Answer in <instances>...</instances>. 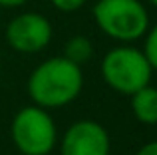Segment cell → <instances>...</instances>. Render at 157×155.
<instances>
[{
  "label": "cell",
  "mask_w": 157,
  "mask_h": 155,
  "mask_svg": "<svg viewBox=\"0 0 157 155\" xmlns=\"http://www.w3.org/2000/svg\"><path fill=\"white\" fill-rule=\"evenodd\" d=\"M12 143L22 155H50L58 143V129L48 109L26 105L10 123Z\"/></svg>",
  "instance_id": "277c9868"
},
{
  "label": "cell",
  "mask_w": 157,
  "mask_h": 155,
  "mask_svg": "<svg viewBox=\"0 0 157 155\" xmlns=\"http://www.w3.org/2000/svg\"><path fill=\"white\" fill-rule=\"evenodd\" d=\"M131 112L139 123L157 125V88L147 84L145 88L131 93Z\"/></svg>",
  "instance_id": "52a82bcc"
},
{
  "label": "cell",
  "mask_w": 157,
  "mask_h": 155,
  "mask_svg": "<svg viewBox=\"0 0 157 155\" xmlns=\"http://www.w3.org/2000/svg\"><path fill=\"white\" fill-rule=\"evenodd\" d=\"M135 155H157V141H149L143 147H139V151Z\"/></svg>",
  "instance_id": "8fae6325"
},
{
  "label": "cell",
  "mask_w": 157,
  "mask_h": 155,
  "mask_svg": "<svg viewBox=\"0 0 157 155\" xmlns=\"http://www.w3.org/2000/svg\"><path fill=\"white\" fill-rule=\"evenodd\" d=\"M111 139L101 123L94 119L74 121L60 141L62 155H109Z\"/></svg>",
  "instance_id": "8992f818"
},
{
  "label": "cell",
  "mask_w": 157,
  "mask_h": 155,
  "mask_svg": "<svg viewBox=\"0 0 157 155\" xmlns=\"http://www.w3.org/2000/svg\"><path fill=\"white\" fill-rule=\"evenodd\" d=\"M100 72L107 88L121 96H131L137 89L145 88L151 84L153 76V68L147 62L143 50L129 44L111 48L101 58Z\"/></svg>",
  "instance_id": "7a4b0ae2"
},
{
  "label": "cell",
  "mask_w": 157,
  "mask_h": 155,
  "mask_svg": "<svg viewBox=\"0 0 157 155\" xmlns=\"http://www.w3.org/2000/svg\"><path fill=\"white\" fill-rule=\"evenodd\" d=\"M149 4H151V6H155V8H157V0H149Z\"/></svg>",
  "instance_id": "4fadbf2b"
},
{
  "label": "cell",
  "mask_w": 157,
  "mask_h": 155,
  "mask_svg": "<svg viewBox=\"0 0 157 155\" xmlns=\"http://www.w3.org/2000/svg\"><path fill=\"white\" fill-rule=\"evenodd\" d=\"M88 0H52V6L60 12H76L80 10Z\"/></svg>",
  "instance_id": "30bf717a"
},
{
  "label": "cell",
  "mask_w": 157,
  "mask_h": 155,
  "mask_svg": "<svg viewBox=\"0 0 157 155\" xmlns=\"http://www.w3.org/2000/svg\"><path fill=\"white\" fill-rule=\"evenodd\" d=\"M92 56H94V44L88 36H82V34L72 36L64 46V58L72 60L78 66L86 64Z\"/></svg>",
  "instance_id": "ba28073f"
},
{
  "label": "cell",
  "mask_w": 157,
  "mask_h": 155,
  "mask_svg": "<svg viewBox=\"0 0 157 155\" xmlns=\"http://www.w3.org/2000/svg\"><path fill=\"white\" fill-rule=\"evenodd\" d=\"M143 54L147 62L151 64L153 72H157V24L147 28L145 32V42H143Z\"/></svg>",
  "instance_id": "9c48e42d"
},
{
  "label": "cell",
  "mask_w": 157,
  "mask_h": 155,
  "mask_svg": "<svg viewBox=\"0 0 157 155\" xmlns=\"http://www.w3.org/2000/svg\"><path fill=\"white\" fill-rule=\"evenodd\" d=\"M0 20H2V8H0Z\"/></svg>",
  "instance_id": "5bb4252c"
},
{
  "label": "cell",
  "mask_w": 157,
  "mask_h": 155,
  "mask_svg": "<svg viewBox=\"0 0 157 155\" xmlns=\"http://www.w3.org/2000/svg\"><path fill=\"white\" fill-rule=\"evenodd\" d=\"M28 0H0V8H20Z\"/></svg>",
  "instance_id": "7c38bea8"
},
{
  "label": "cell",
  "mask_w": 157,
  "mask_h": 155,
  "mask_svg": "<svg viewBox=\"0 0 157 155\" xmlns=\"http://www.w3.org/2000/svg\"><path fill=\"white\" fill-rule=\"evenodd\" d=\"M52 24L40 12H22L14 16L6 26V42L14 52L36 54L42 52L52 40Z\"/></svg>",
  "instance_id": "5b68a950"
},
{
  "label": "cell",
  "mask_w": 157,
  "mask_h": 155,
  "mask_svg": "<svg viewBox=\"0 0 157 155\" xmlns=\"http://www.w3.org/2000/svg\"><path fill=\"white\" fill-rule=\"evenodd\" d=\"M94 20L105 36L121 44L143 38L149 28L147 8L139 0H98Z\"/></svg>",
  "instance_id": "3957f363"
},
{
  "label": "cell",
  "mask_w": 157,
  "mask_h": 155,
  "mask_svg": "<svg viewBox=\"0 0 157 155\" xmlns=\"http://www.w3.org/2000/svg\"><path fill=\"white\" fill-rule=\"evenodd\" d=\"M84 89L82 66L64 56L44 60L28 78V96L44 109H58L72 104Z\"/></svg>",
  "instance_id": "6da1fadb"
}]
</instances>
